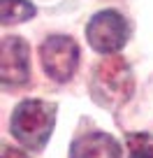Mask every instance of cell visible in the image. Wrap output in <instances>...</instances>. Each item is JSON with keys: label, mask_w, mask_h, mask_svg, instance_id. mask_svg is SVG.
<instances>
[{"label": "cell", "mask_w": 153, "mask_h": 158, "mask_svg": "<svg viewBox=\"0 0 153 158\" xmlns=\"http://www.w3.org/2000/svg\"><path fill=\"white\" fill-rule=\"evenodd\" d=\"M54 105L42 100H23L12 114V135L28 149H42L54 130Z\"/></svg>", "instance_id": "obj_1"}, {"label": "cell", "mask_w": 153, "mask_h": 158, "mask_svg": "<svg viewBox=\"0 0 153 158\" xmlns=\"http://www.w3.org/2000/svg\"><path fill=\"white\" fill-rule=\"evenodd\" d=\"M132 93V74L121 56H107L100 60L93 77V95L104 107H119Z\"/></svg>", "instance_id": "obj_2"}, {"label": "cell", "mask_w": 153, "mask_h": 158, "mask_svg": "<svg viewBox=\"0 0 153 158\" xmlns=\"http://www.w3.org/2000/svg\"><path fill=\"white\" fill-rule=\"evenodd\" d=\"M42 68L56 81H67L72 79L74 70L79 65V47L72 37L65 35H54L42 44L40 49Z\"/></svg>", "instance_id": "obj_3"}, {"label": "cell", "mask_w": 153, "mask_h": 158, "mask_svg": "<svg viewBox=\"0 0 153 158\" xmlns=\"http://www.w3.org/2000/svg\"><path fill=\"white\" fill-rule=\"evenodd\" d=\"M86 37L100 54H114L128 42V23L119 12H100L86 26Z\"/></svg>", "instance_id": "obj_4"}, {"label": "cell", "mask_w": 153, "mask_h": 158, "mask_svg": "<svg viewBox=\"0 0 153 158\" xmlns=\"http://www.w3.org/2000/svg\"><path fill=\"white\" fill-rule=\"evenodd\" d=\"M28 74H30L28 44L14 35L2 37V84L21 86L28 81Z\"/></svg>", "instance_id": "obj_5"}, {"label": "cell", "mask_w": 153, "mask_h": 158, "mask_svg": "<svg viewBox=\"0 0 153 158\" xmlns=\"http://www.w3.org/2000/svg\"><path fill=\"white\" fill-rule=\"evenodd\" d=\"M70 158H121V147L111 135L88 133L72 142Z\"/></svg>", "instance_id": "obj_6"}, {"label": "cell", "mask_w": 153, "mask_h": 158, "mask_svg": "<svg viewBox=\"0 0 153 158\" xmlns=\"http://www.w3.org/2000/svg\"><path fill=\"white\" fill-rule=\"evenodd\" d=\"M2 7V23H21V21H28L35 14L33 2L28 0H2L0 2Z\"/></svg>", "instance_id": "obj_7"}, {"label": "cell", "mask_w": 153, "mask_h": 158, "mask_svg": "<svg viewBox=\"0 0 153 158\" xmlns=\"http://www.w3.org/2000/svg\"><path fill=\"white\" fill-rule=\"evenodd\" d=\"M128 158H153V135H128Z\"/></svg>", "instance_id": "obj_8"}, {"label": "cell", "mask_w": 153, "mask_h": 158, "mask_svg": "<svg viewBox=\"0 0 153 158\" xmlns=\"http://www.w3.org/2000/svg\"><path fill=\"white\" fill-rule=\"evenodd\" d=\"M2 158H28L23 151L19 149H12V147H2Z\"/></svg>", "instance_id": "obj_9"}]
</instances>
